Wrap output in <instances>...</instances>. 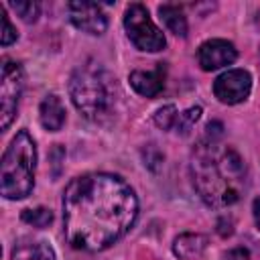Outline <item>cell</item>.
<instances>
[{
    "label": "cell",
    "mask_w": 260,
    "mask_h": 260,
    "mask_svg": "<svg viewBox=\"0 0 260 260\" xmlns=\"http://www.w3.org/2000/svg\"><path fill=\"white\" fill-rule=\"evenodd\" d=\"M0 16H2V32H0V43H2L4 47H8L10 43H14V41H16L18 32H16V28L12 26V22H10V18H8V14H6L4 6H0Z\"/></svg>",
    "instance_id": "obj_19"
},
{
    "label": "cell",
    "mask_w": 260,
    "mask_h": 260,
    "mask_svg": "<svg viewBox=\"0 0 260 260\" xmlns=\"http://www.w3.org/2000/svg\"><path fill=\"white\" fill-rule=\"evenodd\" d=\"M142 154H144V165L148 167V169H152V171H156L158 169V165L162 162V154L154 148V144H148L144 150H142Z\"/></svg>",
    "instance_id": "obj_20"
},
{
    "label": "cell",
    "mask_w": 260,
    "mask_h": 260,
    "mask_svg": "<svg viewBox=\"0 0 260 260\" xmlns=\"http://www.w3.org/2000/svg\"><path fill=\"white\" fill-rule=\"evenodd\" d=\"M73 106L91 122H106L114 114L116 85L110 73L95 61H85L69 77Z\"/></svg>",
    "instance_id": "obj_3"
},
{
    "label": "cell",
    "mask_w": 260,
    "mask_h": 260,
    "mask_svg": "<svg viewBox=\"0 0 260 260\" xmlns=\"http://www.w3.org/2000/svg\"><path fill=\"white\" fill-rule=\"evenodd\" d=\"M124 28H126V35L132 41V45L140 51L156 53V51H162L167 45L162 30L152 22V18L148 16V10L138 2H134L126 8Z\"/></svg>",
    "instance_id": "obj_5"
},
{
    "label": "cell",
    "mask_w": 260,
    "mask_h": 260,
    "mask_svg": "<svg viewBox=\"0 0 260 260\" xmlns=\"http://www.w3.org/2000/svg\"><path fill=\"white\" fill-rule=\"evenodd\" d=\"M39 118H41V124L51 132H57V130L63 128V124H65V108H63L61 100L55 93L45 95V100L41 102V108H39Z\"/></svg>",
    "instance_id": "obj_11"
},
{
    "label": "cell",
    "mask_w": 260,
    "mask_h": 260,
    "mask_svg": "<svg viewBox=\"0 0 260 260\" xmlns=\"http://www.w3.org/2000/svg\"><path fill=\"white\" fill-rule=\"evenodd\" d=\"M238 57L236 47L225 39H209L201 43L197 51V61L203 71H213L225 65H232Z\"/></svg>",
    "instance_id": "obj_9"
},
{
    "label": "cell",
    "mask_w": 260,
    "mask_h": 260,
    "mask_svg": "<svg viewBox=\"0 0 260 260\" xmlns=\"http://www.w3.org/2000/svg\"><path fill=\"white\" fill-rule=\"evenodd\" d=\"M252 89V75L246 69H228L213 81V93L221 104L234 106L244 102Z\"/></svg>",
    "instance_id": "obj_7"
},
{
    "label": "cell",
    "mask_w": 260,
    "mask_h": 260,
    "mask_svg": "<svg viewBox=\"0 0 260 260\" xmlns=\"http://www.w3.org/2000/svg\"><path fill=\"white\" fill-rule=\"evenodd\" d=\"M165 75H167L165 63H156V67L152 71H142V69L132 71L128 81L136 93H140L144 98H154L165 87Z\"/></svg>",
    "instance_id": "obj_10"
},
{
    "label": "cell",
    "mask_w": 260,
    "mask_h": 260,
    "mask_svg": "<svg viewBox=\"0 0 260 260\" xmlns=\"http://www.w3.org/2000/svg\"><path fill=\"white\" fill-rule=\"evenodd\" d=\"M22 221L32 225V228H47L53 221V213L47 207H35V209H24L20 213Z\"/></svg>",
    "instance_id": "obj_15"
},
{
    "label": "cell",
    "mask_w": 260,
    "mask_h": 260,
    "mask_svg": "<svg viewBox=\"0 0 260 260\" xmlns=\"http://www.w3.org/2000/svg\"><path fill=\"white\" fill-rule=\"evenodd\" d=\"M158 14H160V20L165 22V26L173 35L187 37V18H185V14H183V10L179 6L162 4V6H158Z\"/></svg>",
    "instance_id": "obj_14"
},
{
    "label": "cell",
    "mask_w": 260,
    "mask_h": 260,
    "mask_svg": "<svg viewBox=\"0 0 260 260\" xmlns=\"http://www.w3.org/2000/svg\"><path fill=\"white\" fill-rule=\"evenodd\" d=\"M207 248V236L203 234H181L173 242V252L181 260H197Z\"/></svg>",
    "instance_id": "obj_12"
},
{
    "label": "cell",
    "mask_w": 260,
    "mask_h": 260,
    "mask_svg": "<svg viewBox=\"0 0 260 260\" xmlns=\"http://www.w3.org/2000/svg\"><path fill=\"white\" fill-rule=\"evenodd\" d=\"M136 215L138 199L118 175L85 173L63 191V232L77 250L110 248L132 228Z\"/></svg>",
    "instance_id": "obj_1"
},
{
    "label": "cell",
    "mask_w": 260,
    "mask_h": 260,
    "mask_svg": "<svg viewBox=\"0 0 260 260\" xmlns=\"http://www.w3.org/2000/svg\"><path fill=\"white\" fill-rule=\"evenodd\" d=\"M24 87V73L20 63L12 59L2 61V81H0V128L8 130L16 116L18 102Z\"/></svg>",
    "instance_id": "obj_6"
},
{
    "label": "cell",
    "mask_w": 260,
    "mask_h": 260,
    "mask_svg": "<svg viewBox=\"0 0 260 260\" xmlns=\"http://www.w3.org/2000/svg\"><path fill=\"white\" fill-rule=\"evenodd\" d=\"M225 260H250V254L244 248H234L232 252H228Z\"/></svg>",
    "instance_id": "obj_21"
},
{
    "label": "cell",
    "mask_w": 260,
    "mask_h": 260,
    "mask_svg": "<svg viewBox=\"0 0 260 260\" xmlns=\"http://www.w3.org/2000/svg\"><path fill=\"white\" fill-rule=\"evenodd\" d=\"M177 108L173 106V104H169V106H162L160 110H156V114H154V124L158 126V128H162V130H171V128H175V122H177Z\"/></svg>",
    "instance_id": "obj_18"
},
{
    "label": "cell",
    "mask_w": 260,
    "mask_h": 260,
    "mask_svg": "<svg viewBox=\"0 0 260 260\" xmlns=\"http://www.w3.org/2000/svg\"><path fill=\"white\" fill-rule=\"evenodd\" d=\"M201 118V106H191L187 112L179 114L177 116V122H175V130L181 132V134H189V130L195 126V122Z\"/></svg>",
    "instance_id": "obj_16"
},
{
    "label": "cell",
    "mask_w": 260,
    "mask_h": 260,
    "mask_svg": "<svg viewBox=\"0 0 260 260\" xmlns=\"http://www.w3.org/2000/svg\"><path fill=\"white\" fill-rule=\"evenodd\" d=\"M10 8L24 20V22H35L39 12H41V6L32 0H18V2H10Z\"/></svg>",
    "instance_id": "obj_17"
},
{
    "label": "cell",
    "mask_w": 260,
    "mask_h": 260,
    "mask_svg": "<svg viewBox=\"0 0 260 260\" xmlns=\"http://www.w3.org/2000/svg\"><path fill=\"white\" fill-rule=\"evenodd\" d=\"M37 146L26 130H20L8 144L0 165V191L6 199H24L35 187Z\"/></svg>",
    "instance_id": "obj_4"
},
{
    "label": "cell",
    "mask_w": 260,
    "mask_h": 260,
    "mask_svg": "<svg viewBox=\"0 0 260 260\" xmlns=\"http://www.w3.org/2000/svg\"><path fill=\"white\" fill-rule=\"evenodd\" d=\"M252 213H254V221H256V225H258V230H260V197L254 199V203H252Z\"/></svg>",
    "instance_id": "obj_22"
},
{
    "label": "cell",
    "mask_w": 260,
    "mask_h": 260,
    "mask_svg": "<svg viewBox=\"0 0 260 260\" xmlns=\"http://www.w3.org/2000/svg\"><path fill=\"white\" fill-rule=\"evenodd\" d=\"M191 177L199 197L211 207H228L240 201L246 187L242 156L221 138H201L191 152Z\"/></svg>",
    "instance_id": "obj_2"
},
{
    "label": "cell",
    "mask_w": 260,
    "mask_h": 260,
    "mask_svg": "<svg viewBox=\"0 0 260 260\" xmlns=\"http://www.w3.org/2000/svg\"><path fill=\"white\" fill-rule=\"evenodd\" d=\"M10 260H55V254L49 248V244L24 238L14 246Z\"/></svg>",
    "instance_id": "obj_13"
},
{
    "label": "cell",
    "mask_w": 260,
    "mask_h": 260,
    "mask_svg": "<svg viewBox=\"0 0 260 260\" xmlns=\"http://www.w3.org/2000/svg\"><path fill=\"white\" fill-rule=\"evenodd\" d=\"M69 18L73 26L89 35H104L108 28V16L95 2H69Z\"/></svg>",
    "instance_id": "obj_8"
}]
</instances>
